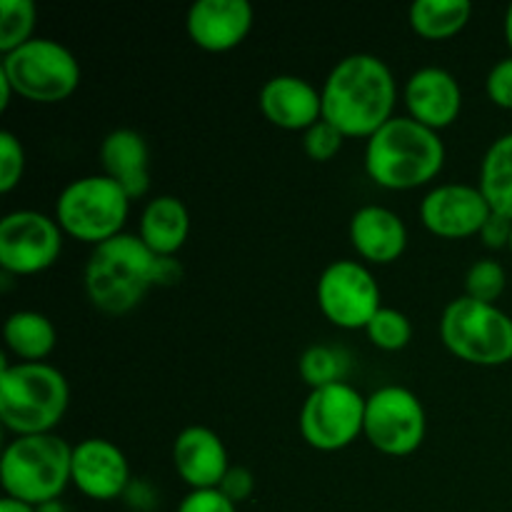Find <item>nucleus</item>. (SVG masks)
<instances>
[{
    "mask_svg": "<svg viewBox=\"0 0 512 512\" xmlns=\"http://www.w3.org/2000/svg\"><path fill=\"white\" fill-rule=\"evenodd\" d=\"M320 95L323 120L345 138L368 140L393 118L398 83L380 55L350 53L333 65Z\"/></svg>",
    "mask_w": 512,
    "mask_h": 512,
    "instance_id": "obj_1",
    "label": "nucleus"
},
{
    "mask_svg": "<svg viewBox=\"0 0 512 512\" xmlns=\"http://www.w3.org/2000/svg\"><path fill=\"white\" fill-rule=\"evenodd\" d=\"M163 283V258L140 235L120 233L95 245L85 265V293L105 315H125Z\"/></svg>",
    "mask_w": 512,
    "mask_h": 512,
    "instance_id": "obj_2",
    "label": "nucleus"
},
{
    "mask_svg": "<svg viewBox=\"0 0 512 512\" xmlns=\"http://www.w3.org/2000/svg\"><path fill=\"white\" fill-rule=\"evenodd\" d=\"M445 165L440 133L410 115H393L365 140V173L378 188L415 190L433 183Z\"/></svg>",
    "mask_w": 512,
    "mask_h": 512,
    "instance_id": "obj_3",
    "label": "nucleus"
},
{
    "mask_svg": "<svg viewBox=\"0 0 512 512\" xmlns=\"http://www.w3.org/2000/svg\"><path fill=\"white\" fill-rule=\"evenodd\" d=\"M70 405V385L50 363L0 365V420L15 435L53 433Z\"/></svg>",
    "mask_w": 512,
    "mask_h": 512,
    "instance_id": "obj_4",
    "label": "nucleus"
},
{
    "mask_svg": "<svg viewBox=\"0 0 512 512\" xmlns=\"http://www.w3.org/2000/svg\"><path fill=\"white\" fill-rule=\"evenodd\" d=\"M73 445L60 435H15L0 458V483L8 498L23 500L33 508L58 503L70 480Z\"/></svg>",
    "mask_w": 512,
    "mask_h": 512,
    "instance_id": "obj_5",
    "label": "nucleus"
},
{
    "mask_svg": "<svg viewBox=\"0 0 512 512\" xmlns=\"http://www.w3.org/2000/svg\"><path fill=\"white\" fill-rule=\"evenodd\" d=\"M130 203V195L108 175H83L60 190L55 220L65 235L95 248L123 233Z\"/></svg>",
    "mask_w": 512,
    "mask_h": 512,
    "instance_id": "obj_6",
    "label": "nucleus"
},
{
    "mask_svg": "<svg viewBox=\"0 0 512 512\" xmlns=\"http://www.w3.org/2000/svg\"><path fill=\"white\" fill-rule=\"evenodd\" d=\"M440 338L455 358L480 368L512 360V318L493 303L455 298L440 318Z\"/></svg>",
    "mask_w": 512,
    "mask_h": 512,
    "instance_id": "obj_7",
    "label": "nucleus"
},
{
    "mask_svg": "<svg viewBox=\"0 0 512 512\" xmlns=\"http://www.w3.org/2000/svg\"><path fill=\"white\" fill-rule=\"evenodd\" d=\"M0 73L10 80L15 95L30 103H63L78 90L80 63L60 40L35 35L0 60Z\"/></svg>",
    "mask_w": 512,
    "mask_h": 512,
    "instance_id": "obj_8",
    "label": "nucleus"
},
{
    "mask_svg": "<svg viewBox=\"0 0 512 512\" xmlns=\"http://www.w3.org/2000/svg\"><path fill=\"white\" fill-rule=\"evenodd\" d=\"M428 433V415L413 390L383 385L365 400L363 435L375 450L393 458L415 453Z\"/></svg>",
    "mask_w": 512,
    "mask_h": 512,
    "instance_id": "obj_9",
    "label": "nucleus"
},
{
    "mask_svg": "<svg viewBox=\"0 0 512 512\" xmlns=\"http://www.w3.org/2000/svg\"><path fill=\"white\" fill-rule=\"evenodd\" d=\"M365 400L350 383L310 390L300 408V435L320 453L348 448L363 435Z\"/></svg>",
    "mask_w": 512,
    "mask_h": 512,
    "instance_id": "obj_10",
    "label": "nucleus"
},
{
    "mask_svg": "<svg viewBox=\"0 0 512 512\" xmlns=\"http://www.w3.org/2000/svg\"><path fill=\"white\" fill-rule=\"evenodd\" d=\"M320 313L343 330L368 328L373 315L383 308V293L368 265L358 260H333L318 278Z\"/></svg>",
    "mask_w": 512,
    "mask_h": 512,
    "instance_id": "obj_11",
    "label": "nucleus"
},
{
    "mask_svg": "<svg viewBox=\"0 0 512 512\" xmlns=\"http://www.w3.org/2000/svg\"><path fill=\"white\" fill-rule=\"evenodd\" d=\"M58 220L38 210H13L0 220V268L8 275H35L63 253Z\"/></svg>",
    "mask_w": 512,
    "mask_h": 512,
    "instance_id": "obj_12",
    "label": "nucleus"
},
{
    "mask_svg": "<svg viewBox=\"0 0 512 512\" xmlns=\"http://www.w3.org/2000/svg\"><path fill=\"white\" fill-rule=\"evenodd\" d=\"M490 213H493V208H490L483 190L468 183L435 185L420 200V220H423L425 228L438 238L448 240L480 235Z\"/></svg>",
    "mask_w": 512,
    "mask_h": 512,
    "instance_id": "obj_13",
    "label": "nucleus"
},
{
    "mask_svg": "<svg viewBox=\"0 0 512 512\" xmlns=\"http://www.w3.org/2000/svg\"><path fill=\"white\" fill-rule=\"evenodd\" d=\"M70 480L90 500L120 498L130 488V465L123 450L105 438H85L73 445Z\"/></svg>",
    "mask_w": 512,
    "mask_h": 512,
    "instance_id": "obj_14",
    "label": "nucleus"
},
{
    "mask_svg": "<svg viewBox=\"0 0 512 512\" xmlns=\"http://www.w3.org/2000/svg\"><path fill=\"white\" fill-rule=\"evenodd\" d=\"M403 100L410 118L435 133L450 128L463 110V90L458 78L440 65L415 70L405 80Z\"/></svg>",
    "mask_w": 512,
    "mask_h": 512,
    "instance_id": "obj_15",
    "label": "nucleus"
},
{
    "mask_svg": "<svg viewBox=\"0 0 512 512\" xmlns=\"http://www.w3.org/2000/svg\"><path fill=\"white\" fill-rule=\"evenodd\" d=\"M255 10L248 0H195L185 18L190 40L208 53L233 50L248 38Z\"/></svg>",
    "mask_w": 512,
    "mask_h": 512,
    "instance_id": "obj_16",
    "label": "nucleus"
},
{
    "mask_svg": "<svg viewBox=\"0 0 512 512\" xmlns=\"http://www.w3.org/2000/svg\"><path fill=\"white\" fill-rule=\"evenodd\" d=\"M260 113L280 130H308L323 120V95L300 75H273L258 95Z\"/></svg>",
    "mask_w": 512,
    "mask_h": 512,
    "instance_id": "obj_17",
    "label": "nucleus"
},
{
    "mask_svg": "<svg viewBox=\"0 0 512 512\" xmlns=\"http://www.w3.org/2000/svg\"><path fill=\"white\" fill-rule=\"evenodd\" d=\"M173 465L190 490H215L230 470L228 448L215 430L188 425L173 443Z\"/></svg>",
    "mask_w": 512,
    "mask_h": 512,
    "instance_id": "obj_18",
    "label": "nucleus"
},
{
    "mask_svg": "<svg viewBox=\"0 0 512 512\" xmlns=\"http://www.w3.org/2000/svg\"><path fill=\"white\" fill-rule=\"evenodd\" d=\"M348 233L355 253L375 265L395 263L408 248L403 218L385 205H363L355 210Z\"/></svg>",
    "mask_w": 512,
    "mask_h": 512,
    "instance_id": "obj_19",
    "label": "nucleus"
},
{
    "mask_svg": "<svg viewBox=\"0 0 512 512\" xmlns=\"http://www.w3.org/2000/svg\"><path fill=\"white\" fill-rule=\"evenodd\" d=\"M103 175L120 185L130 200H138L150 188V148L148 140L133 128H115L100 143Z\"/></svg>",
    "mask_w": 512,
    "mask_h": 512,
    "instance_id": "obj_20",
    "label": "nucleus"
},
{
    "mask_svg": "<svg viewBox=\"0 0 512 512\" xmlns=\"http://www.w3.org/2000/svg\"><path fill=\"white\" fill-rule=\"evenodd\" d=\"M140 240L160 258H175L190 235V213L175 195L148 200L140 215Z\"/></svg>",
    "mask_w": 512,
    "mask_h": 512,
    "instance_id": "obj_21",
    "label": "nucleus"
},
{
    "mask_svg": "<svg viewBox=\"0 0 512 512\" xmlns=\"http://www.w3.org/2000/svg\"><path fill=\"white\" fill-rule=\"evenodd\" d=\"M3 340L18 363H45L55 350L58 333L48 315L38 310H15L5 318Z\"/></svg>",
    "mask_w": 512,
    "mask_h": 512,
    "instance_id": "obj_22",
    "label": "nucleus"
},
{
    "mask_svg": "<svg viewBox=\"0 0 512 512\" xmlns=\"http://www.w3.org/2000/svg\"><path fill=\"white\" fill-rule=\"evenodd\" d=\"M470 15V0H415L408 10L410 28L425 40L453 38L470 23Z\"/></svg>",
    "mask_w": 512,
    "mask_h": 512,
    "instance_id": "obj_23",
    "label": "nucleus"
},
{
    "mask_svg": "<svg viewBox=\"0 0 512 512\" xmlns=\"http://www.w3.org/2000/svg\"><path fill=\"white\" fill-rule=\"evenodd\" d=\"M478 188L483 190L495 213L508 215L512 220V130L495 138L485 150Z\"/></svg>",
    "mask_w": 512,
    "mask_h": 512,
    "instance_id": "obj_24",
    "label": "nucleus"
},
{
    "mask_svg": "<svg viewBox=\"0 0 512 512\" xmlns=\"http://www.w3.org/2000/svg\"><path fill=\"white\" fill-rule=\"evenodd\" d=\"M300 375L310 390L328 388V385L345 383V373H348V355L333 345H310L303 355H300Z\"/></svg>",
    "mask_w": 512,
    "mask_h": 512,
    "instance_id": "obj_25",
    "label": "nucleus"
},
{
    "mask_svg": "<svg viewBox=\"0 0 512 512\" xmlns=\"http://www.w3.org/2000/svg\"><path fill=\"white\" fill-rule=\"evenodd\" d=\"M38 8L33 0H0V53L20 48L33 40Z\"/></svg>",
    "mask_w": 512,
    "mask_h": 512,
    "instance_id": "obj_26",
    "label": "nucleus"
},
{
    "mask_svg": "<svg viewBox=\"0 0 512 512\" xmlns=\"http://www.w3.org/2000/svg\"><path fill=\"white\" fill-rule=\"evenodd\" d=\"M368 340L375 348L385 350V353H398V350L408 348V343L413 340V323L405 313L395 308H380L373 315V320L365 328Z\"/></svg>",
    "mask_w": 512,
    "mask_h": 512,
    "instance_id": "obj_27",
    "label": "nucleus"
},
{
    "mask_svg": "<svg viewBox=\"0 0 512 512\" xmlns=\"http://www.w3.org/2000/svg\"><path fill=\"white\" fill-rule=\"evenodd\" d=\"M505 285H508L505 268L493 258L475 260L465 275V295L480 303L495 305V300L505 293Z\"/></svg>",
    "mask_w": 512,
    "mask_h": 512,
    "instance_id": "obj_28",
    "label": "nucleus"
},
{
    "mask_svg": "<svg viewBox=\"0 0 512 512\" xmlns=\"http://www.w3.org/2000/svg\"><path fill=\"white\" fill-rule=\"evenodd\" d=\"M25 175V148L10 130H0V193L18 188Z\"/></svg>",
    "mask_w": 512,
    "mask_h": 512,
    "instance_id": "obj_29",
    "label": "nucleus"
},
{
    "mask_svg": "<svg viewBox=\"0 0 512 512\" xmlns=\"http://www.w3.org/2000/svg\"><path fill=\"white\" fill-rule=\"evenodd\" d=\"M343 143L345 135L335 125H330L328 120H318L313 128H308L303 133V150L315 163H328V160H333L343 150Z\"/></svg>",
    "mask_w": 512,
    "mask_h": 512,
    "instance_id": "obj_30",
    "label": "nucleus"
},
{
    "mask_svg": "<svg viewBox=\"0 0 512 512\" xmlns=\"http://www.w3.org/2000/svg\"><path fill=\"white\" fill-rule=\"evenodd\" d=\"M485 93L498 108L512 110V55L498 60L485 78Z\"/></svg>",
    "mask_w": 512,
    "mask_h": 512,
    "instance_id": "obj_31",
    "label": "nucleus"
},
{
    "mask_svg": "<svg viewBox=\"0 0 512 512\" xmlns=\"http://www.w3.org/2000/svg\"><path fill=\"white\" fill-rule=\"evenodd\" d=\"M178 512H238V505L230 503L218 488L190 490V493L180 500Z\"/></svg>",
    "mask_w": 512,
    "mask_h": 512,
    "instance_id": "obj_32",
    "label": "nucleus"
},
{
    "mask_svg": "<svg viewBox=\"0 0 512 512\" xmlns=\"http://www.w3.org/2000/svg\"><path fill=\"white\" fill-rule=\"evenodd\" d=\"M220 493L230 500V503L240 505L253 495L255 490V478L248 468H238V465H230L228 475L220 483Z\"/></svg>",
    "mask_w": 512,
    "mask_h": 512,
    "instance_id": "obj_33",
    "label": "nucleus"
},
{
    "mask_svg": "<svg viewBox=\"0 0 512 512\" xmlns=\"http://www.w3.org/2000/svg\"><path fill=\"white\" fill-rule=\"evenodd\" d=\"M480 240H483L490 250L510 248L512 220L508 218V215H500L493 210L488 218V223H485L483 230H480Z\"/></svg>",
    "mask_w": 512,
    "mask_h": 512,
    "instance_id": "obj_34",
    "label": "nucleus"
},
{
    "mask_svg": "<svg viewBox=\"0 0 512 512\" xmlns=\"http://www.w3.org/2000/svg\"><path fill=\"white\" fill-rule=\"evenodd\" d=\"M0 512H38V508L23 503V500H15V498H8V495H3V500H0Z\"/></svg>",
    "mask_w": 512,
    "mask_h": 512,
    "instance_id": "obj_35",
    "label": "nucleus"
},
{
    "mask_svg": "<svg viewBox=\"0 0 512 512\" xmlns=\"http://www.w3.org/2000/svg\"><path fill=\"white\" fill-rule=\"evenodd\" d=\"M13 95H15L13 85H10V80L0 73V110H8L10 98H13Z\"/></svg>",
    "mask_w": 512,
    "mask_h": 512,
    "instance_id": "obj_36",
    "label": "nucleus"
},
{
    "mask_svg": "<svg viewBox=\"0 0 512 512\" xmlns=\"http://www.w3.org/2000/svg\"><path fill=\"white\" fill-rule=\"evenodd\" d=\"M505 40H508L512 50V3L508 5V13H505Z\"/></svg>",
    "mask_w": 512,
    "mask_h": 512,
    "instance_id": "obj_37",
    "label": "nucleus"
},
{
    "mask_svg": "<svg viewBox=\"0 0 512 512\" xmlns=\"http://www.w3.org/2000/svg\"><path fill=\"white\" fill-rule=\"evenodd\" d=\"M510 253H512V240H510Z\"/></svg>",
    "mask_w": 512,
    "mask_h": 512,
    "instance_id": "obj_38",
    "label": "nucleus"
}]
</instances>
